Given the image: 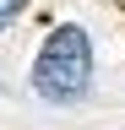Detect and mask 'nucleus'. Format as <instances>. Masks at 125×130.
Wrapping results in <instances>:
<instances>
[{"label":"nucleus","instance_id":"f257e3e1","mask_svg":"<svg viewBox=\"0 0 125 130\" xmlns=\"http://www.w3.org/2000/svg\"><path fill=\"white\" fill-rule=\"evenodd\" d=\"M92 87V43L82 27H54L33 60V92L49 103H76Z\"/></svg>","mask_w":125,"mask_h":130},{"label":"nucleus","instance_id":"f03ea898","mask_svg":"<svg viewBox=\"0 0 125 130\" xmlns=\"http://www.w3.org/2000/svg\"><path fill=\"white\" fill-rule=\"evenodd\" d=\"M22 6H27V0H0V22H6V16H17Z\"/></svg>","mask_w":125,"mask_h":130}]
</instances>
